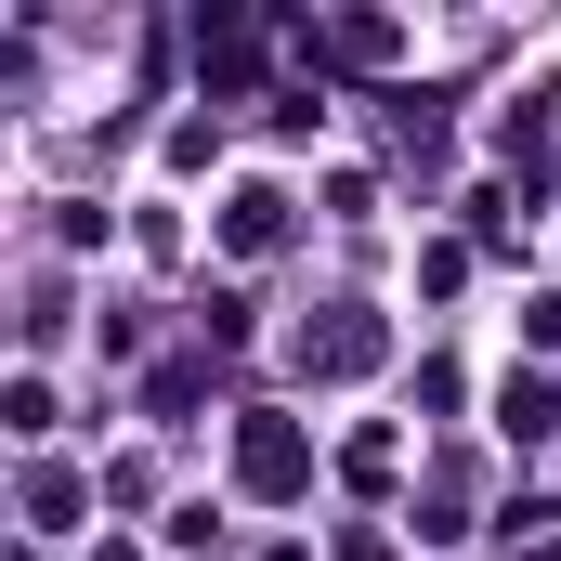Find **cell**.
<instances>
[{
    "mask_svg": "<svg viewBox=\"0 0 561 561\" xmlns=\"http://www.w3.org/2000/svg\"><path fill=\"white\" fill-rule=\"evenodd\" d=\"M236 470H249V496H300L313 457H300V431H287V419H249V431H236Z\"/></svg>",
    "mask_w": 561,
    "mask_h": 561,
    "instance_id": "6da1fadb",
    "label": "cell"
},
{
    "mask_svg": "<svg viewBox=\"0 0 561 561\" xmlns=\"http://www.w3.org/2000/svg\"><path fill=\"white\" fill-rule=\"evenodd\" d=\"M496 419L536 444V431H561V392H549V379H510V405H496Z\"/></svg>",
    "mask_w": 561,
    "mask_h": 561,
    "instance_id": "7a4b0ae2",
    "label": "cell"
},
{
    "mask_svg": "<svg viewBox=\"0 0 561 561\" xmlns=\"http://www.w3.org/2000/svg\"><path fill=\"white\" fill-rule=\"evenodd\" d=\"M105 561H131V549H105Z\"/></svg>",
    "mask_w": 561,
    "mask_h": 561,
    "instance_id": "3957f363",
    "label": "cell"
}]
</instances>
